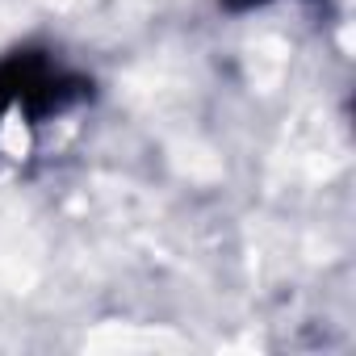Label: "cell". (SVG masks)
<instances>
[{"label": "cell", "instance_id": "1", "mask_svg": "<svg viewBox=\"0 0 356 356\" xmlns=\"http://www.w3.org/2000/svg\"><path fill=\"white\" fill-rule=\"evenodd\" d=\"M84 97V80L47 55L17 51L0 63V126L22 118V126H42L51 113L72 109Z\"/></svg>", "mask_w": 356, "mask_h": 356}, {"label": "cell", "instance_id": "2", "mask_svg": "<svg viewBox=\"0 0 356 356\" xmlns=\"http://www.w3.org/2000/svg\"><path fill=\"white\" fill-rule=\"evenodd\" d=\"M248 5H264V0H248Z\"/></svg>", "mask_w": 356, "mask_h": 356}]
</instances>
